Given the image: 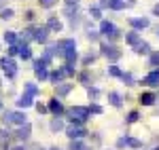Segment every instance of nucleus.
Masks as SVG:
<instances>
[{
	"label": "nucleus",
	"mask_w": 159,
	"mask_h": 150,
	"mask_svg": "<svg viewBox=\"0 0 159 150\" xmlns=\"http://www.w3.org/2000/svg\"><path fill=\"white\" fill-rule=\"evenodd\" d=\"M55 91H57V97H66V95L72 91V85H70V83H60Z\"/></svg>",
	"instance_id": "ddd939ff"
},
{
	"label": "nucleus",
	"mask_w": 159,
	"mask_h": 150,
	"mask_svg": "<svg viewBox=\"0 0 159 150\" xmlns=\"http://www.w3.org/2000/svg\"><path fill=\"white\" fill-rule=\"evenodd\" d=\"M47 28H49L51 32H60L61 30V24L57 17H49V21H47Z\"/></svg>",
	"instance_id": "a211bd4d"
},
{
	"label": "nucleus",
	"mask_w": 159,
	"mask_h": 150,
	"mask_svg": "<svg viewBox=\"0 0 159 150\" xmlns=\"http://www.w3.org/2000/svg\"><path fill=\"white\" fill-rule=\"evenodd\" d=\"M11 123L13 125H25L28 123V116H25V112H11Z\"/></svg>",
	"instance_id": "9d476101"
},
{
	"label": "nucleus",
	"mask_w": 159,
	"mask_h": 150,
	"mask_svg": "<svg viewBox=\"0 0 159 150\" xmlns=\"http://www.w3.org/2000/svg\"><path fill=\"white\" fill-rule=\"evenodd\" d=\"M61 70H64V74H66V76H72L74 74V63H64Z\"/></svg>",
	"instance_id": "7c9ffc66"
},
{
	"label": "nucleus",
	"mask_w": 159,
	"mask_h": 150,
	"mask_svg": "<svg viewBox=\"0 0 159 150\" xmlns=\"http://www.w3.org/2000/svg\"><path fill=\"white\" fill-rule=\"evenodd\" d=\"M89 112L91 114H102L104 110H102V106H98V104H91V106H89Z\"/></svg>",
	"instance_id": "72a5a7b5"
},
{
	"label": "nucleus",
	"mask_w": 159,
	"mask_h": 150,
	"mask_svg": "<svg viewBox=\"0 0 159 150\" xmlns=\"http://www.w3.org/2000/svg\"><path fill=\"white\" fill-rule=\"evenodd\" d=\"M155 100H157V95H155V93H142V95L138 97V101H140L142 106H153Z\"/></svg>",
	"instance_id": "f8f14e48"
},
{
	"label": "nucleus",
	"mask_w": 159,
	"mask_h": 150,
	"mask_svg": "<svg viewBox=\"0 0 159 150\" xmlns=\"http://www.w3.org/2000/svg\"><path fill=\"white\" fill-rule=\"evenodd\" d=\"M108 74H110V76H119V78H121L123 72L119 70V68H117V66H108Z\"/></svg>",
	"instance_id": "2f4dec72"
},
{
	"label": "nucleus",
	"mask_w": 159,
	"mask_h": 150,
	"mask_svg": "<svg viewBox=\"0 0 159 150\" xmlns=\"http://www.w3.org/2000/svg\"><path fill=\"white\" fill-rule=\"evenodd\" d=\"M117 146H119V148H123V146H125V138L119 139V142H117Z\"/></svg>",
	"instance_id": "49530a36"
},
{
	"label": "nucleus",
	"mask_w": 159,
	"mask_h": 150,
	"mask_svg": "<svg viewBox=\"0 0 159 150\" xmlns=\"http://www.w3.org/2000/svg\"><path fill=\"white\" fill-rule=\"evenodd\" d=\"M11 150H28V148H25V146H21V144H19V146H15V148H11Z\"/></svg>",
	"instance_id": "09e8293b"
},
{
	"label": "nucleus",
	"mask_w": 159,
	"mask_h": 150,
	"mask_svg": "<svg viewBox=\"0 0 159 150\" xmlns=\"http://www.w3.org/2000/svg\"><path fill=\"white\" fill-rule=\"evenodd\" d=\"M64 57H66V63H74V62H76V49L64 51Z\"/></svg>",
	"instance_id": "412c9836"
},
{
	"label": "nucleus",
	"mask_w": 159,
	"mask_h": 150,
	"mask_svg": "<svg viewBox=\"0 0 159 150\" xmlns=\"http://www.w3.org/2000/svg\"><path fill=\"white\" fill-rule=\"evenodd\" d=\"M4 40H7L9 45H15V42H17V36H15V32H4Z\"/></svg>",
	"instance_id": "c756f323"
},
{
	"label": "nucleus",
	"mask_w": 159,
	"mask_h": 150,
	"mask_svg": "<svg viewBox=\"0 0 159 150\" xmlns=\"http://www.w3.org/2000/svg\"><path fill=\"white\" fill-rule=\"evenodd\" d=\"M21 38H24V40H34V28H25Z\"/></svg>",
	"instance_id": "bb28decb"
},
{
	"label": "nucleus",
	"mask_w": 159,
	"mask_h": 150,
	"mask_svg": "<svg viewBox=\"0 0 159 150\" xmlns=\"http://www.w3.org/2000/svg\"><path fill=\"white\" fill-rule=\"evenodd\" d=\"M157 38H159V30H157Z\"/></svg>",
	"instance_id": "864d4df0"
},
{
	"label": "nucleus",
	"mask_w": 159,
	"mask_h": 150,
	"mask_svg": "<svg viewBox=\"0 0 159 150\" xmlns=\"http://www.w3.org/2000/svg\"><path fill=\"white\" fill-rule=\"evenodd\" d=\"M13 15H15V13H13L11 9H2V13H0V17H2V19H11Z\"/></svg>",
	"instance_id": "e433bc0d"
},
{
	"label": "nucleus",
	"mask_w": 159,
	"mask_h": 150,
	"mask_svg": "<svg viewBox=\"0 0 159 150\" xmlns=\"http://www.w3.org/2000/svg\"><path fill=\"white\" fill-rule=\"evenodd\" d=\"M87 146L81 142V139H70V146H68V150H85Z\"/></svg>",
	"instance_id": "4be33fe9"
},
{
	"label": "nucleus",
	"mask_w": 159,
	"mask_h": 150,
	"mask_svg": "<svg viewBox=\"0 0 159 150\" xmlns=\"http://www.w3.org/2000/svg\"><path fill=\"white\" fill-rule=\"evenodd\" d=\"M36 110H38V114H47V106H43V104H36Z\"/></svg>",
	"instance_id": "37998d69"
},
{
	"label": "nucleus",
	"mask_w": 159,
	"mask_h": 150,
	"mask_svg": "<svg viewBox=\"0 0 159 150\" xmlns=\"http://www.w3.org/2000/svg\"><path fill=\"white\" fill-rule=\"evenodd\" d=\"M138 118H140V112H138V110H132V112L127 114V118H125V123H136Z\"/></svg>",
	"instance_id": "cd10ccee"
},
{
	"label": "nucleus",
	"mask_w": 159,
	"mask_h": 150,
	"mask_svg": "<svg viewBox=\"0 0 159 150\" xmlns=\"http://www.w3.org/2000/svg\"><path fill=\"white\" fill-rule=\"evenodd\" d=\"M38 2H40V6H43V9H51L57 0H38Z\"/></svg>",
	"instance_id": "c9c22d12"
},
{
	"label": "nucleus",
	"mask_w": 159,
	"mask_h": 150,
	"mask_svg": "<svg viewBox=\"0 0 159 150\" xmlns=\"http://www.w3.org/2000/svg\"><path fill=\"white\" fill-rule=\"evenodd\" d=\"M134 51L140 53V55H148V53H151V47H148V42H142V40H140V42L134 47Z\"/></svg>",
	"instance_id": "6ab92c4d"
},
{
	"label": "nucleus",
	"mask_w": 159,
	"mask_h": 150,
	"mask_svg": "<svg viewBox=\"0 0 159 150\" xmlns=\"http://www.w3.org/2000/svg\"><path fill=\"white\" fill-rule=\"evenodd\" d=\"M125 40H127L132 47H136V45L140 42V36H138V32H129V34H125Z\"/></svg>",
	"instance_id": "aec40b11"
},
{
	"label": "nucleus",
	"mask_w": 159,
	"mask_h": 150,
	"mask_svg": "<svg viewBox=\"0 0 159 150\" xmlns=\"http://www.w3.org/2000/svg\"><path fill=\"white\" fill-rule=\"evenodd\" d=\"M64 76H66V74H64V70H55V72H51V74H49V80L53 83V85H60L61 80H64Z\"/></svg>",
	"instance_id": "dca6fc26"
},
{
	"label": "nucleus",
	"mask_w": 159,
	"mask_h": 150,
	"mask_svg": "<svg viewBox=\"0 0 159 150\" xmlns=\"http://www.w3.org/2000/svg\"><path fill=\"white\" fill-rule=\"evenodd\" d=\"M153 13H155V15L159 17V4H155V9H153Z\"/></svg>",
	"instance_id": "8fccbe9b"
},
{
	"label": "nucleus",
	"mask_w": 159,
	"mask_h": 150,
	"mask_svg": "<svg viewBox=\"0 0 159 150\" xmlns=\"http://www.w3.org/2000/svg\"><path fill=\"white\" fill-rule=\"evenodd\" d=\"M121 80L125 83V85H129V87H132V85H136V83H134V76H132V74H123Z\"/></svg>",
	"instance_id": "473e14b6"
},
{
	"label": "nucleus",
	"mask_w": 159,
	"mask_h": 150,
	"mask_svg": "<svg viewBox=\"0 0 159 150\" xmlns=\"http://www.w3.org/2000/svg\"><path fill=\"white\" fill-rule=\"evenodd\" d=\"M0 83H2V80H0Z\"/></svg>",
	"instance_id": "6e6d98bb"
},
{
	"label": "nucleus",
	"mask_w": 159,
	"mask_h": 150,
	"mask_svg": "<svg viewBox=\"0 0 159 150\" xmlns=\"http://www.w3.org/2000/svg\"><path fill=\"white\" fill-rule=\"evenodd\" d=\"M87 38H89V40H98L100 34L96 32V30H91V28H89V30H87Z\"/></svg>",
	"instance_id": "4c0bfd02"
},
{
	"label": "nucleus",
	"mask_w": 159,
	"mask_h": 150,
	"mask_svg": "<svg viewBox=\"0 0 159 150\" xmlns=\"http://www.w3.org/2000/svg\"><path fill=\"white\" fill-rule=\"evenodd\" d=\"M87 95H89V100H93V101H96V100L100 97V89H96V87H89V89H87Z\"/></svg>",
	"instance_id": "a878e982"
},
{
	"label": "nucleus",
	"mask_w": 159,
	"mask_h": 150,
	"mask_svg": "<svg viewBox=\"0 0 159 150\" xmlns=\"http://www.w3.org/2000/svg\"><path fill=\"white\" fill-rule=\"evenodd\" d=\"M32 150H45V148H43L40 144H34V146H32Z\"/></svg>",
	"instance_id": "de8ad7c7"
},
{
	"label": "nucleus",
	"mask_w": 159,
	"mask_h": 150,
	"mask_svg": "<svg viewBox=\"0 0 159 150\" xmlns=\"http://www.w3.org/2000/svg\"><path fill=\"white\" fill-rule=\"evenodd\" d=\"M49 28L47 25H43V28H34V40L36 42H47V38H49Z\"/></svg>",
	"instance_id": "423d86ee"
},
{
	"label": "nucleus",
	"mask_w": 159,
	"mask_h": 150,
	"mask_svg": "<svg viewBox=\"0 0 159 150\" xmlns=\"http://www.w3.org/2000/svg\"><path fill=\"white\" fill-rule=\"evenodd\" d=\"M93 62H96V55H91V53L83 57V63H85V66H89V63H93Z\"/></svg>",
	"instance_id": "58836bf2"
},
{
	"label": "nucleus",
	"mask_w": 159,
	"mask_h": 150,
	"mask_svg": "<svg viewBox=\"0 0 159 150\" xmlns=\"http://www.w3.org/2000/svg\"><path fill=\"white\" fill-rule=\"evenodd\" d=\"M66 2H68L70 6H72V4H74V6H76V2H79V0H66Z\"/></svg>",
	"instance_id": "3c124183"
},
{
	"label": "nucleus",
	"mask_w": 159,
	"mask_h": 150,
	"mask_svg": "<svg viewBox=\"0 0 159 150\" xmlns=\"http://www.w3.org/2000/svg\"><path fill=\"white\" fill-rule=\"evenodd\" d=\"M49 129L53 131V133H60V131H64V121H61L60 116H55V118L49 123Z\"/></svg>",
	"instance_id": "2eb2a0df"
},
{
	"label": "nucleus",
	"mask_w": 159,
	"mask_h": 150,
	"mask_svg": "<svg viewBox=\"0 0 159 150\" xmlns=\"http://www.w3.org/2000/svg\"><path fill=\"white\" fill-rule=\"evenodd\" d=\"M123 6H125V2H123V0H110V6H108V9H115V11H121Z\"/></svg>",
	"instance_id": "c85d7f7f"
},
{
	"label": "nucleus",
	"mask_w": 159,
	"mask_h": 150,
	"mask_svg": "<svg viewBox=\"0 0 159 150\" xmlns=\"http://www.w3.org/2000/svg\"><path fill=\"white\" fill-rule=\"evenodd\" d=\"M148 24H151V21H148L147 17H132V19H129V25H132L134 30H144V28H148Z\"/></svg>",
	"instance_id": "1a4fd4ad"
},
{
	"label": "nucleus",
	"mask_w": 159,
	"mask_h": 150,
	"mask_svg": "<svg viewBox=\"0 0 159 150\" xmlns=\"http://www.w3.org/2000/svg\"><path fill=\"white\" fill-rule=\"evenodd\" d=\"M0 66H2V70H4V74L9 76V78H15V74H17V63L13 62L11 57H4V59L0 62Z\"/></svg>",
	"instance_id": "7ed1b4c3"
},
{
	"label": "nucleus",
	"mask_w": 159,
	"mask_h": 150,
	"mask_svg": "<svg viewBox=\"0 0 159 150\" xmlns=\"http://www.w3.org/2000/svg\"><path fill=\"white\" fill-rule=\"evenodd\" d=\"M100 32H102L104 36H108L110 40H115V38H119V30H117L115 25L110 24V21H104V24L100 25Z\"/></svg>",
	"instance_id": "20e7f679"
},
{
	"label": "nucleus",
	"mask_w": 159,
	"mask_h": 150,
	"mask_svg": "<svg viewBox=\"0 0 159 150\" xmlns=\"http://www.w3.org/2000/svg\"><path fill=\"white\" fill-rule=\"evenodd\" d=\"M25 19H28V21H32V19H34V13H32V11H25Z\"/></svg>",
	"instance_id": "a18cd8bd"
},
{
	"label": "nucleus",
	"mask_w": 159,
	"mask_h": 150,
	"mask_svg": "<svg viewBox=\"0 0 159 150\" xmlns=\"http://www.w3.org/2000/svg\"><path fill=\"white\" fill-rule=\"evenodd\" d=\"M140 85H147V87H157V85H159V70H155V72H151L148 76H144Z\"/></svg>",
	"instance_id": "6e6552de"
},
{
	"label": "nucleus",
	"mask_w": 159,
	"mask_h": 150,
	"mask_svg": "<svg viewBox=\"0 0 159 150\" xmlns=\"http://www.w3.org/2000/svg\"><path fill=\"white\" fill-rule=\"evenodd\" d=\"M34 72H36V76L40 78V80H47V78H49V72H47V68H34Z\"/></svg>",
	"instance_id": "393cba45"
},
{
	"label": "nucleus",
	"mask_w": 159,
	"mask_h": 150,
	"mask_svg": "<svg viewBox=\"0 0 159 150\" xmlns=\"http://www.w3.org/2000/svg\"><path fill=\"white\" fill-rule=\"evenodd\" d=\"M100 6H102V9H108V6H110V0H100Z\"/></svg>",
	"instance_id": "c03bdc74"
},
{
	"label": "nucleus",
	"mask_w": 159,
	"mask_h": 150,
	"mask_svg": "<svg viewBox=\"0 0 159 150\" xmlns=\"http://www.w3.org/2000/svg\"><path fill=\"white\" fill-rule=\"evenodd\" d=\"M30 133H32V127L25 123V125H21L17 131H15V138L19 139V142H25V139H30Z\"/></svg>",
	"instance_id": "0eeeda50"
},
{
	"label": "nucleus",
	"mask_w": 159,
	"mask_h": 150,
	"mask_svg": "<svg viewBox=\"0 0 159 150\" xmlns=\"http://www.w3.org/2000/svg\"><path fill=\"white\" fill-rule=\"evenodd\" d=\"M17 106H19V108H30V106H34V97L25 93V95H21V97L17 100Z\"/></svg>",
	"instance_id": "4468645a"
},
{
	"label": "nucleus",
	"mask_w": 159,
	"mask_h": 150,
	"mask_svg": "<svg viewBox=\"0 0 159 150\" xmlns=\"http://www.w3.org/2000/svg\"><path fill=\"white\" fill-rule=\"evenodd\" d=\"M0 6H2V0H0Z\"/></svg>",
	"instance_id": "5fc2aeb1"
},
{
	"label": "nucleus",
	"mask_w": 159,
	"mask_h": 150,
	"mask_svg": "<svg viewBox=\"0 0 159 150\" xmlns=\"http://www.w3.org/2000/svg\"><path fill=\"white\" fill-rule=\"evenodd\" d=\"M79 80H81L83 85H89V74H87V72H83V74L79 76Z\"/></svg>",
	"instance_id": "79ce46f5"
},
{
	"label": "nucleus",
	"mask_w": 159,
	"mask_h": 150,
	"mask_svg": "<svg viewBox=\"0 0 159 150\" xmlns=\"http://www.w3.org/2000/svg\"><path fill=\"white\" fill-rule=\"evenodd\" d=\"M89 13H91V17H93V19H100V17H102L100 9H96V6H93V9H89Z\"/></svg>",
	"instance_id": "ea45409f"
},
{
	"label": "nucleus",
	"mask_w": 159,
	"mask_h": 150,
	"mask_svg": "<svg viewBox=\"0 0 159 150\" xmlns=\"http://www.w3.org/2000/svg\"><path fill=\"white\" fill-rule=\"evenodd\" d=\"M49 150H61V148H60V146H51Z\"/></svg>",
	"instance_id": "603ef678"
},
{
	"label": "nucleus",
	"mask_w": 159,
	"mask_h": 150,
	"mask_svg": "<svg viewBox=\"0 0 159 150\" xmlns=\"http://www.w3.org/2000/svg\"><path fill=\"white\" fill-rule=\"evenodd\" d=\"M25 93L34 97V95H36V93H38V87H36V85H34V83H25Z\"/></svg>",
	"instance_id": "b1692460"
},
{
	"label": "nucleus",
	"mask_w": 159,
	"mask_h": 150,
	"mask_svg": "<svg viewBox=\"0 0 159 150\" xmlns=\"http://www.w3.org/2000/svg\"><path fill=\"white\" fill-rule=\"evenodd\" d=\"M125 146H129V148H142V142L136 138H125Z\"/></svg>",
	"instance_id": "5701e85b"
},
{
	"label": "nucleus",
	"mask_w": 159,
	"mask_h": 150,
	"mask_svg": "<svg viewBox=\"0 0 159 150\" xmlns=\"http://www.w3.org/2000/svg\"><path fill=\"white\" fill-rule=\"evenodd\" d=\"M108 101L115 106V108H121V104H123V101H121V95H119L117 91H110V93H108Z\"/></svg>",
	"instance_id": "f3484780"
},
{
	"label": "nucleus",
	"mask_w": 159,
	"mask_h": 150,
	"mask_svg": "<svg viewBox=\"0 0 159 150\" xmlns=\"http://www.w3.org/2000/svg\"><path fill=\"white\" fill-rule=\"evenodd\" d=\"M49 110L55 114V116H61V114H64V106H61L60 100H51L49 101Z\"/></svg>",
	"instance_id": "9b49d317"
},
{
	"label": "nucleus",
	"mask_w": 159,
	"mask_h": 150,
	"mask_svg": "<svg viewBox=\"0 0 159 150\" xmlns=\"http://www.w3.org/2000/svg\"><path fill=\"white\" fill-rule=\"evenodd\" d=\"M68 114H70V121H72L74 127H83V123L89 118L91 112H89V108H85V106H74V108L68 110Z\"/></svg>",
	"instance_id": "f257e3e1"
},
{
	"label": "nucleus",
	"mask_w": 159,
	"mask_h": 150,
	"mask_svg": "<svg viewBox=\"0 0 159 150\" xmlns=\"http://www.w3.org/2000/svg\"><path fill=\"white\" fill-rule=\"evenodd\" d=\"M102 55H104V57H108L110 62H117V59L121 57V49H119V47H115V45L104 42V45H102Z\"/></svg>",
	"instance_id": "f03ea898"
},
{
	"label": "nucleus",
	"mask_w": 159,
	"mask_h": 150,
	"mask_svg": "<svg viewBox=\"0 0 159 150\" xmlns=\"http://www.w3.org/2000/svg\"><path fill=\"white\" fill-rule=\"evenodd\" d=\"M151 66H159V53H151Z\"/></svg>",
	"instance_id": "a19ab883"
},
{
	"label": "nucleus",
	"mask_w": 159,
	"mask_h": 150,
	"mask_svg": "<svg viewBox=\"0 0 159 150\" xmlns=\"http://www.w3.org/2000/svg\"><path fill=\"white\" fill-rule=\"evenodd\" d=\"M64 13H66V15H68V17H70V19H72L74 15H76V6H70V4H68V6H66V9H64Z\"/></svg>",
	"instance_id": "f704fd0d"
},
{
	"label": "nucleus",
	"mask_w": 159,
	"mask_h": 150,
	"mask_svg": "<svg viewBox=\"0 0 159 150\" xmlns=\"http://www.w3.org/2000/svg\"><path fill=\"white\" fill-rule=\"evenodd\" d=\"M66 135H68L70 139H81V138H85V135H87V129H85V127L70 125L68 129H66Z\"/></svg>",
	"instance_id": "39448f33"
}]
</instances>
